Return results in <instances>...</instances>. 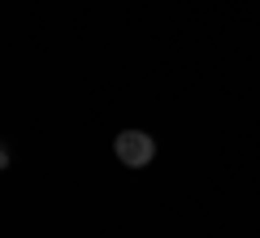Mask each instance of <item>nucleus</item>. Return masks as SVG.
Segmentation results:
<instances>
[{
    "label": "nucleus",
    "instance_id": "obj_1",
    "mask_svg": "<svg viewBox=\"0 0 260 238\" xmlns=\"http://www.w3.org/2000/svg\"><path fill=\"white\" fill-rule=\"evenodd\" d=\"M113 152H117L121 165L143 169L152 156H156V143H152V134H143V130H121V134L113 139Z\"/></svg>",
    "mask_w": 260,
    "mask_h": 238
}]
</instances>
